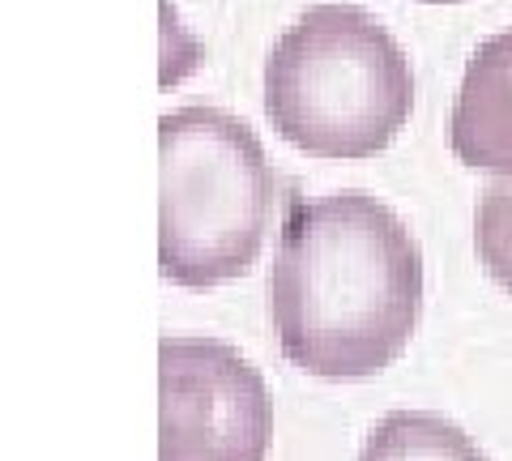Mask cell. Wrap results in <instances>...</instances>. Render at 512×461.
<instances>
[{"label": "cell", "instance_id": "cell-6", "mask_svg": "<svg viewBox=\"0 0 512 461\" xmlns=\"http://www.w3.org/2000/svg\"><path fill=\"white\" fill-rule=\"evenodd\" d=\"M359 461H487L453 419L431 410H393L367 432Z\"/></svg>", "mask_w": 512, "mask_h": 461}, {"label": "cell", "instance_id": "cell-3", "mask_svg": "<svg viewBox=\"0 0 512 461\" xmlns=\"http://www.w3.org/2000/svg\"><path fill=\"white\" fill-rule=\"evenodd\" d=\"M158 269L188 291L244 278L261 257L274 171L244 120L180 107L158 120Z\"/></svg>", "mask_w": 512, "mask_h": 461}, {"label": "cell", "instance_id": "cell-5", "mask_svg": "<svg viewBox=\"0 0 512 461\" xmlns=\"http://www.w3.org/2000/svg\"><path fill=\"white\" fill-rule=\"evenodd\" d=\"M448 141L466 167L512 176V30L478 43L470 56Z\"/></svg>", "mask_w": 512, "mask_h": 461}, {"label": "cell", "instance_id": "cell-1", "mask_svg": "<svg viewBox=\"0 0 512 461\" xmlns=\"http://www.w3.org/2000/svg\"><path fill=\"white\" fill-rule=\"evenodd\" d=\"M423 312V252L389 205L346 188L295 201L269 269L282 355L320 380H363L410 346Z\"/></svg>", "mask_w": 512, "mask_h": 461}, {"label": "cell", "instance_id": "cell-4", "mask_svg": "<svg viewBox=\"0 0 512 461\" xmlns=\"http://www.w3.org/2000/svg\"><path fill=\"white\" fill-rule=\"evenodd\" d=\"M265 376L218 338L158 342V461H265Z\"/></svg>", "mask_w": 512, "mask_h": 461}, {"label": "cell", "instance_id": "cell-8", "mask_svg": "<svg viewBox=\"0 0 512 461\" xmlns=\"http://www.w3.org/2000/svg\"><path fill=\"white\" fill-rule=\"evenodd\" d=\"M427 5H453V0H427Z\"/></svg>", "mask_w": 512, "mask_h": 461}, {"label": "cell", "instance_id": "cell-7", "mask_svg": "<svg viewBox=\"0 0 512 461\" xmlns=\"http://www.w3.org/2000/svg\"><path fill=\"white\" fill-rule=\"evenodd\" d=\"M474 244H478V261L487 265V274L512 295V176H495L483 188Z\"/></svg>", "mask_w": 512, "mask_h": 461}, {"label": "cell", "instance_id": "cell-2", "mask_svg": "<svg viewBox=\"0 0 512 461\" xmlns=\"http://www.w3.org/2000/svg\"><path fill=\"white\" fill-rule=\"evenodd\" d=\"M414 73L359 5H316L265 60V116L312 158H372L406 129Z\"/></svg>", "mask_w": 512, "mask_h": 461}]
</instances>
